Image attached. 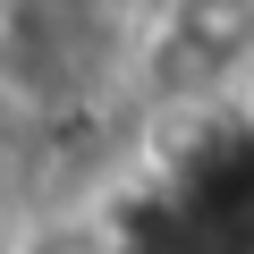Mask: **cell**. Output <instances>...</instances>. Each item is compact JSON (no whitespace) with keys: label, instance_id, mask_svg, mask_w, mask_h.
Here are the masks:
<instances>
[{"label":"cell","instance_id":"6da1fadb","mask_svg":"<svg viewBox=\"0 0 254 254\" xmlns=\"http://www.w3.org/2000/svg\"><path fill=\"white\" fill-rule=\"evenodd\" d=\"M153 85L161 93H212L254 68V0H178L153 34Z\"/></svg>","mask_w":254,"mask_h":254},{"label":"cell","instance_id":"7a4b0ae2","mask_svg":"<svg viewBox=\"0 0 254 254\" xmlns=\"http://www.w3.org/2000/svg\"><path fill=\"white\" fill-rule=\"evenodd\" d=\"M9 254H127V229L119 220H102V212H51V220H34Z\"/></svg>","mask_w":254,"mask_h":254}]
</instances>
